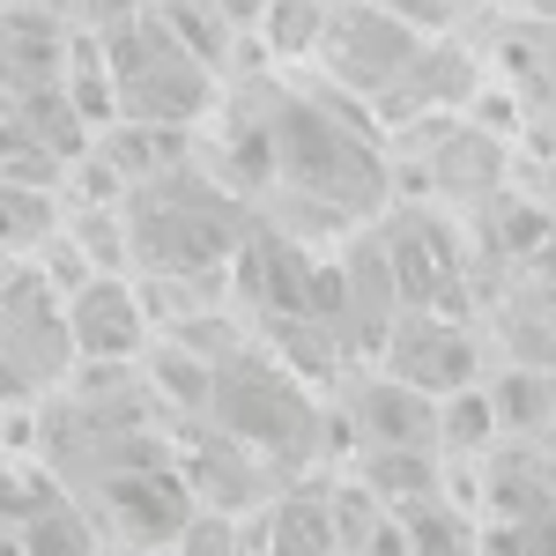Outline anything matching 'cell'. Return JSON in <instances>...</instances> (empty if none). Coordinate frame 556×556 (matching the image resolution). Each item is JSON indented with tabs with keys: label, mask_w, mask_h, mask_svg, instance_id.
I'll return each instance as SVG.
<instances>
[{
	"label": "cell",
	"mask_w": 556,
	"mask_h": 556,
	"mask_svg": "<svg viewBox=\"0 0 556 556\" xmlns=\"http://www.w3.org/2000/svg\"><path fill=\"white\" fill-rule=\"evenodd\" d=\"M89 505L112 519L127 542H141V549H172L178 534H186V519H193V490H186L178 475H156V468H112L104 482H97Z\"/></svg>",
	"instance_id": "cell-1"
},
{
	"label": "cell",
	"mask_w": 556,
	"mask_h": 556,
	"mask_svg": "<svg viewBox=\"0 0 556 556\" xmlns=\"http://www.w3.org/2000/svg\"><path fill=\"white\" fill-rule=\"evenodd\" d=\"M60 327H67V349L83 364H119V356L149 349V312L119 275H89L83 290L60 304Z\"/></svg>",
	"instance_id": "cell-2"
},
{
	"label": "cell",
	"mask_w": 556,
	"mask_h": 556,
	"mask_svg": "<svg viewBox=\"0 0 556 556\" xmlns=\"http://www.w3.org/2000/svg\"><path fill=\"white\" fill-rule=\"evenodd\" d=\"M386 379L416 386L430 401H453V393L475 386V356L445 319H393V334H386Z\"/></svg>",
	"instance_id": "cell-3"
},
{
	"label": "cell",
	"mask_w": 556,
	"mask_h": 556,
	"mask_svg": "<svg viewBox=\"0 0 556 556\" xmlns=\"http://www.w3.org/2000/svg\"><path fill=\"white\" fill-rule=\"evenodd\" d=\"M356 424H364L371 445H430V453H438V401L416 393V386H401V379H371L364 386Z\"/></svg>",
	"instance_id": "cell-4"
},
{
	"label": "cell",
	"mask_w": 556,
	"mask_h": 556,
	"mask_svg": "<svg viewBox=\"0 0 556 556\" xmlns=\"http://www.w3.org/2000/svg\"><path fill=\"white\" fill-rule=\"evenodd\" d=\"M267 556H334V497L290 490L267 505Z\"/></svg>",
	"instance_id": "cell-5"
},
{
	"label": "cell",
	"mask_w": 556,
	"mask_h": 556,
	"mask_svg": "<svg viewBox=\"0 0 556 556\" xmlns=\"http://www.w3.org/2000/svg\"><path fill=\"white\" fill-rule=\"evenodd\" d=\"M401 519V542H408V556H482V527H475L468 513H453L445 497H424V505H408Z\"/></svg>",
	"instance_id": "cell-6"
},
{
	"label": "cell",
	"mask_w": 556,
	"mask_h": 556,
	"mask_svg": "<svg viewBox=\"0 0 556 556\" xmlns=\"http://www.w3.org/2000/svg\"><path fill=\"white\" fill-rule=\"evenodd\" d=\"M15 549L23 556H97V519L83 505H67V497H52V505H38L23 519Z\"/></svg>",
	"instance_id": "cell-7"
},
{
	"label": "cell",
	"mask_w": 556,
	"mask_h": 556,
	"mask_svg": "<svg viewBox=\"0 0 556 556\" xmlns=\"http://www.w3.org/2000/svg\"><path fill=\"white\" fill-rule=\"evenodd\" d=\"M327 15H334L327 0H267L253 23L282 60H304V52H319V38H327Z\"/></svg>",
	"instance_id": "cell-8"
},
{
	"label": "cell",
	"mask_w": 556,
	"mask_h": 556,
	"mask_svg": "<svg viewBox=\"0 0 556 556\" xmlns=\"http://www.w3.org/2000/svg\"><path fill=\"white\" fill-rule=\"evenodd\" d=\"M8 223H23V238H45L52 230V193L23 186V178H0V238H8Z\"/></svg>",
	"instance_id": "cell-9"
},
{
	"label": "cell",
	"mask_w": 556,
	"mask_h": 556,
	"mask_svg": "<svg viewBox=\"0 0 556 556\" xmlns=\"http://www.w3.org/2000/svg\"><path fill=\"white\" fill-rule=\"evenodd\" d=\"M8 8H38V15H60V8H75V0H8Z\"/></svg>",
	"instance_id": "cell-10"
}]
</instances>
